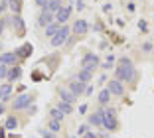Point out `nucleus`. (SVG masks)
Returning a JSON list of instances; mask_svg holds the SVG:
<instances>
[{
	"label": "nucleus",
	"instance_id": "nucleus-1",
	"mask_svg": "<svg viewBox=\"0 0 154 138\" xmlns=\"http://www.w3.org/2000/svg\"><path fill=\"white\" fill-rule=\"evenodd\" d=\"M115 75H117V79L121 81V83H125V81H134L136 79V67L134 63L131 61L128 57H122L121 61H119V67L115 69Z\"/></svg>",
	"mask_w": 154,
	"mask_h": 138
},
{
	"label": "nucleus",
	"instance_id": "nucleus-2",
	"mask_svg": "<svg viewBox=\"0 0 154 138\" xmlns=\"http://www.w3.org/2000/svg\"><path fill=\"white\" fill-rule=\"evenodd\" d=\"M103 126L109 132L119 130V118H117V111L115 109H103Z\"/></svg>",
	"mask_w": 154,
	"mask_h": 138
},
{
	"label": "nucleus",
	"instance_id": "nucleus-3",
	"mask_svg": "<svg viewBox=\"0 0 154 138\" xmlns=\"http://www.w3.org/2000/svg\"><path fill=\"white\" fill-rule=\"evenodd\" d=\"M34 101H36V97H32V95H28V93H22L12 101V109L14 111H22V109L28 111V109L34 105Z\"/></svg>",
	"mask_w": 154,
	"mask_h": 138
},
{
	"label": "nucleus",
	"instance_id": "nucleus-4",
	"mask_svg": "<svg viewBox=\"0 0 154 138\" xmlns=\"http://www.w3.org/2000/svg\"><path fill=\"white\" fill-rule=\"evenodd\" d=\"M69 36H71V28H69V26H61V28H59V32L51 38L50 41H51L54 48H61V45H65V41L69 40Z\"/></svg>",
	"mask_w": 154,
	"mask_h": 138
},
{
	"label": "nucleus",
	"instance_id": "nucleus-5",
	"mask_svg": "<svg viewBox=\"0 0 154 138\" xmlns=\"http://www.w3.org/2000/svg\"><path fill=\"white\" fill-rule=\"evenodd\" d=\"M99 65H101V61H99V55H97V54H91V51H87V54L81 57V69L95 71Z\"/></svg>",
	"mask_w": 154,
	"mask_h": 138
},
{
	"label": "nucleus",
	"instance_id": "nucleus-6",
	"mask_svg": "<svg viewBox=\"0 0 154 138\" xmlns=\"http://www.w3.org/2000/svg\"><path fill=\"white\" fill-rule=\"evenodd\" d=\"M20 57L16 55V51H4V54H0V63L6 67H14V65H18Z\"/></svg>",
	"mask_w": 154,
	"mask_h": 138
},
{
	"label": "nucleus",
	"instance_id": "nucleus-7",
	"mask_svg": "<svg viewBox=\"0 0 154 138\" xmlns=\"http://www.w3.org/2000/svg\"><path fill=\"white\" fill-rule=\"evenodd\" d=\"M71 32L75 34V36H85L87 32H89V24H87V20H83V18H79V20H75L73 22V26H71Z\"/></svg>",
	"mask_w": 154,
	"mask_h": 138
},
{
	"label": "nucleus",
	"instance_id": "nucleus-8",
	"mask_svg": "<svg viewBox=\"0 0 154 138\" xmlns=\"http://www.w3.org/2000/svg\"><path fill=\"white\" fill-rule=\"evenodd\" d=\"M71 18V8L69 6H61V8L55 12V22L59 24V26H65V22Z\"/></svg>",
	"mask_w": 154,
	"mask_h": 138
},
{
	"label": "nucleus",
	"instance_id": "nucleus-9",
	"mask_svg": "<svg viewBox=\"0 0 154 138\" xmlns=\"http://www.w3.org/2000/svg\"><path fill=\"white\" fill-rule=\"evenodd\" d=\"M107 89L111 91V95H117V97H122V95H125V85L119 79H111L109 83H107Z\"/></svg>",
	"mask_w": 154,
	"mask_h": 138
},
{
	"label": "nucleus",
	"instance_id": "nucleus-10",
	"mask_svg": "<svg viewBox=\"0 0 154 138\" xmlns=\"http://www.w3.org/2000/svg\"><path fill=\"white\" fill-rule=\"evenodd\" d=\"M67 89L71 91V93L75 95V97H79V95H83V93H85L87 85H85V83H81L79 79H73L71 83H69V87H67Z\"/></svg>",
	"mask_w": 154,
	"mask_h": 138
},
{
	"label": "nucleus",
	"instance_id": "nucleus-11",
	"mask_svg": "<svg viewBox=\"0 0 154 138\" xmlns=\"http://www.w3.org/2000/svg\"><path fill=\"white\" fill-rule=\"evenodd\" d=\"M54 22H55V14L48 12V10H44V12L38 16V24H40V26H44V28H48L50 24H54Z\"/></svg>",
	"mask_w": 154,
	"mask_h": 138
},
{
	"label": "nucleus",
	"instance_id": "nucleus-12",
	"mask_svg": "<svg viewBox=\"0 0 154 138\" xmlns=\"http://www.w3.org/2000/svg\"><path fill=\"white\" fill-rule=\"evenodd\" d=\"M12 93H14L12 83L2 85V87H0V103H8V101H10V97H12Z\"/></svg>",
	"mask_w": 154,
	"mask_h": 138
},
{
	"label": "nucleus",
	"instance_id": "nucleus-13",
	"mask_svg": "<svg viewBox=\"0 0 154 138\" xmlns=\"http://www.w3.org/2000/svg\"><path fill=\"white\" fill-rule=\"evenodd\" d=\"M57 93H59V101H65V103H69V105H71V103L77 99L75 95H73L71 91L67 89V87H59V91H57Z\"/></svg>",
	"mask_w": 154,
	"mask_h": 138
},
{
	"label": "nucleus",
	"instance_id": "nucleus-14",
	"mask_svg": "<svg viewBox=\"0 0 154 138\" xmlns=\"http://www.w3.org/2000/svg\"><path fill=\"white\" fill-rule=\"evenodd\" d=\"M89 126H103V109L89 115Z\"/></svg>",
	"mask_w": 154,
	"mask_h": 138
},
{
	"label": "nucleus",
	"instance_id": "nucleus-15",
	"mask_svg": "<svg viewBox=\"0 0 154 138\" xmlns=\"http://www.w3.org/2000/svg\"><path fill=\"white\" fill-rule=\"evenodd\" d=\"M20 77H22V67H20V65H14V67H10V69H8V75H6V79H8V81H12V83H14V81H18Z\"/></svg>",
	"mask_w": 154,
	"mask_h": 138
},
{
	"label": "nucleus",
	"instance_id": "nucleus-16",
	"mask_svg": "<svg viewBox=\"0 0 154 138\" xmlns=\"http://www.w3.org/2000/svg\"><path fill=\"white\" fill-rule=\"evenodd\" d=\"M10 24H12V28H16V36H24V22L20 16H12Z\"/></svg>",
	"mask_w": 154,
	"mask_h": 138
},
{
	"label": "nucleus",
	"instance_id": "nucleus-17",
	"mask_svg": "<svg viewBox=\"0 0 154 138\" xmlns=\"http://www.w3.org/2000/svg\"><path fill=\"white\" fill-rule=\"evenodd\" d=\"M75 79H79L81 83L89 85V83H91V79H93V71H89V69H79V73L75 75Z\"/></svg>",
	"mask_w": 154,
	"mask_h": 138
},
{
	"label": "nucleus",
	"instance_id": "nucleus-18",
	"mask_svg": "<svg viewBox=\"0 0 154 138\" xmlns=\"http://www.w3.org/2000/svg\"><path fill=\"white\" fill-rule=\"evenodd\" d=\"M8 6L12 10L14 16H20V10H22V0H8Z\"/></svg>",
	"mask_w": 154,
	"mask_h": 138
},
{
	"label": "nucleus",
	"instance_id": "nucleus-19",
	"mask_svg": "<svg viewBox=\"0 0 154 138\" xmlns=\"http://www.w3.org/2000/svg\"><path fill=\"white\" fill-rule=\"evenodd\" d=\"M16 55H18L20 59H22V57H28V55H32V45H30V44H24L20 49H16Z\"/></svg>",
	"mask_w": 154,
	"mask_h": 138
},
{
	"label": "nucleus",
	"instance_id": "nucleus-20",
	"mask_svg": "<svg viewBox=\"0 0 154 138\" xmlns=\"http://www.w3.org/2000/svg\"><path fill=\"white\" fill-rule=\"evenodd\" d=\"M61 6H63V4H61V0H50V2H48V6H45L44 10H48V12L55 14L59 8H61Z\"/></svg>",
	"mask_w": 154,
	"mask_h": 138
},
{
	"label": "nucleus",
	"instance_id": "nucleus-21",
	"mask_svg": "<svg viewBox=\"0 0 154 138\" xmlns=\"http://www.w3.org/2000/svg\"><path fill=\"white\" fill-rule=\"evenodd\" d=\"M97 101H99L101 107H105V105L111 101V91H109V89H103V91L99 93V99H97Z\"/></svg>",
	"mask_w": 154,
	"mask_h": 138
},
{
	"label": "nucleus",
	"instance_id": "nucleus-22",
	"mask_svg": "<svg viewBox=\"0 0 154 138\" xmlns=\"http://www.w3.org/2000/svg\"><path fill=\"white\" fill-rule=\"evenodd\" d=\"M59 28H61V26H59V24H57V22H54V24H50V26L45 28V36H48V38H50V40H51V38H54V36H55V34H57V32H59Z\"/></svg>",
	"mask_w": 154,
	"mask_h": 138
},
{
	"label": "nucleus",
	"instance_id": "nucleus-23",
	"mask_svg": "<svg viewBox=\"0 0 154 138\" xmlns=\"http://www.w3.org/2000/svg\"><path fill=\"white\" fill-rule=\"evenodd\" d=\"M55 109H59L63 115H71V112H73V107L69 105V103H65V101H57V107H55Z\"/></svg>",
	"mask_w": 154,
	"mask_h": 138
},
{
	"label": "nucleus",
	"instance_id": "nucleus-24",
	"mask_svg": "<svg viewBox=\"0 0 154 138\" xmlns=\"http://www.w3.org/2000/svg\"><path fill=\"white\" fill-rule=\"evenodd\" d=\"M4 128L6 130H16L18 128V118H16V116H8L6 122H4Z\"/></svg>",
	"mask_w": 154,
	"mask_h": 138
},
{
	"label": "nucleus",
	"instance_id": "nucleus-25",
	"mask_svg": "<svg viewBox=\"0 0 154 138\" xmlns=\"http://www.w3.org/2000/svg\"><path fill=\"white\" fill-rule=\"evenodd\" d=\"M59 128H61V122L59 120H54V118H50V122H48V130H51V132H59Z\"/></svg>",
	"mask_w": 154,
	"mask_h": 138
},
{
	"label": "nucleus",
	"instance_id": "nucleus-26",
	"mask_svg": "<svg viewBox=\"0 0 154 138\" xmlns=\"http://www.w3.org/2000/svg\"><path fill=\"white\" fill-rule=\"evenodd\" d=\"M51 118H54V120H59V122H61V120H63V112H61V111H59V109H51Z\"/></svg>",
	"mask_w": 154,
	"mask_h": 138
},
{
	"label": "nucleus",
	"instance_id": "nucleus-27",
	"mask_svg": "<svg viewBox=\"0 0 154 138\" xmlns=\"http://www.w3.org/2000/svg\"><path fill=\"white\" fill-rule=\"evenodd\" d=\"M113 61H115V57H113V55H109V57H107V61H105L101 67H103V69H113Z\"/></svg>",
	"mask_w": 154,
	"mask_h": 138
},
{
	"label": "nucleus",
	"instance_id": "nucleus-28",
	"mask_svg": "<svg viewBox=\"0 0 154 138\" xmlns=\"http://www.w3.org/2000/svg\"><path fill=\"white\" fill-rule=\"evenodd\" d=\"M152 49H154V44H152V41H146V44H142V51H144V54H150Z\"/></svg>",
	"mask_w": 154,
	"mask_h": 138
},
{
	"label": "nucleus",
	"instance_id": "nucleus-29",
	"mask_svg": "<svg viewBox=\"0 0 154 138\" xmlns=\"http://www.w3.org/2000/svg\"><path fill=\"white\" fill-rule=\"evenodd\" d=\"M8 69H10V67H6V65H2V63H0V81L6 79V75H8Z\"/></svg>",
	"mask_w": 154,
	"mask_h": 138
},
{
	"label": "nucleus",
	"instance_id": "nucleus-30",
	"mask_svg": "<svg viewBox=\"0 0 154 138\" xmlns=\"http://www.w3.org/2000/svg\"><path fill=\"white\" fill-rule=\"evenodd\" d=\"M40 134H42L44 138H54V132H51V130H45V128H42Z\"/></svg>",
	"mask_w": 154,
	"mask_h": 138
},
{
	"label": "nucleus",
	"instance_id": "nucleus-31",
	"mask_svg": "<svg viewBox=\"0 0 154 138\" xmlns=\"http://www.w3.org/2000/svg\"><path fill=\"white\" fill-rule=\"evenodd\" d=\"M77 132H79V134H81V136H83V134H87V132H89V126H87V124H81V126H79V130H77Z\"/></svg>",
	"mask_w": 154,
	"mask_h": 138
},
{
	"label": "nucleus",
	"instance_id": "nucleus-32",
	"mask_svg": "<svg viewBox=\"0 0 154 138\" xmlns=\"http://www.w3.org/2000/svg\"><path fill=\"white\" fill-rule=\"evenodd\" d=\"M48 2H50V0H36V4L42 6V8H45V6H48Z\"/></svg>",
	"mask_w": 154,
	"mask_h": 138
},
{
	"label": "nucleus",
	"instance_id": "nucleus-33",
	"mask_svg": "<svg viewBox=\"0 0 154 138\" xmlns=\"http://www.w3.org/2000/svg\"><path fill=\"white\" fill-rule=\"evenodd\" d=\"M83 138H97V134H95V132H91V130H89L87 134H83Z\"/></svg>",
	"mask_w": 154,
	"mask_h": 138
},
{
	"label": "nucleus",
	"instance_id": "nucleus-34",
	"mask_svg": "<svg viewBox=\"0 0 154 138\" xmlns=\"http://www.w3.org/2000/svg\"><path fill=\"white\" fill-rule=\"evenodd\" d=\"M4 111H6V103H0V116L4 115Z\"/></svg>",
	"mask_w": 154,
	"mask_h": 138
},
{
	"label": "nucleus",
	"instance_id": "nucleus-35",
	"mask_svg": "<svg viewBox=\"0 0 154 138\" xmlns=\"http://www.w3.org/2000/svg\"><path fill=\"white\" fill-rule=\"evenodd\" d=\"M36 111H38V109H36V107H34V105H32V107L28 109V115H36Z\"/></svg>",
	"mask_w": 154,
	"mask_h": 138
},
{
	"label": "nucleus",
	"instance_id": "nucleus-36",
	"mask_svg": "<svg viewBox=\"0 0 154 138\" xmlns=\"http://www.w3.org/2000/svg\"><path fill=\"white\" fill-rule=\"evenodd\" d=\"M93 93V85H87V89H85V95H91Z\"/></svg>",
	"mask_w": 154,
	"mask_h": 138
},
{
	"label": "nucleus",
	"instance_id": "nucleus-37",
	"mask_svg": "<svg viewBox=\"0 0 154 138\" xmlns=\"http://www.w3.org/2000/svg\"><path fill=\"white\" fill-rule=\"evenodd\" d=\"M79 112H81V115H85V112H87V105H81V107H79Z\"/></svg>",
	"mask_w": 154,
	"mask_h": 138
},
{
	"label": "nucleus",
	"instance_id": "nucleus-38",
	"mask_svg": "<svg viewBox=\"0 0 154 138\" xmlns=\"http://www.w3.org/2000/svg\"><path fill=\"white\" fill-rule=\"evenodd\" d=\"M4 26H6V22H4V20H0V34L4 32Z\"/></svg>",
	"mask_w": 154,
	"mask_h": 138
},
{
	"label": "nucleus",
	"instance_id": "nucleus-39",
	"mask_svg": "<svg viewBox=\"0 0 154 138\" xmlns=\"http://www.w3.org/2000/svg\"><path fill=\"white\" fill-rule=\"evenodd\" d=\"M138 26H140L142 32H146V22H142V20H140V24H138Z\"/></svg>",
	"mask_w": 154,
	"mask_h": 138
},
{
	"label": "nucleus",
	"instance_id": "nucleus-40",
	"mask_svg": "<svg viewBox=\"0 0 154 138\" xmlns=\"http://www.w3.org/2000/svg\"><path fill=\"white\" fill-rule=\"evenodd\" d=\"M4 130H6L4 126H0V138H6V136H4Z\"/></svg>",
	"mask_w": 154,
	"mask_h": 138
},
{
	"label": "nucleus",
	"instance_id": "nucleus-41",
	"mask_svg": "<svg viewBox=\"0 0 154 138\" xmlns=\"http://www.w3.org/2000/svg\"><path fill=\"white\" fill-rule=\"evenodd\" d=\"M10 138H18V136H10Z\"/></svg>",
	"mask_w": 154,
	"mask_h": 138
}]
</instances>
